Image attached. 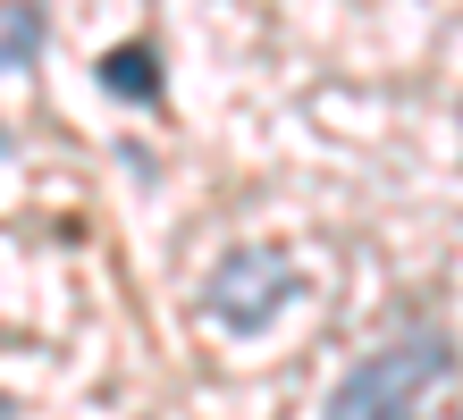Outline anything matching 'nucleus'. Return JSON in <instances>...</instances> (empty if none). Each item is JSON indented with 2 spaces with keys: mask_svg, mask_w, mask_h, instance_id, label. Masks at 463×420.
I'll return each mask as SVG.
<instances>
[{
  "mask_svg": "<svg viewBox=\"0 0 463 420\" xmlns=\"http://www.w3.org/2000/svg\"><path fill=\"white\" fill-rule=\"evenodd\" d=\"M295 294H304V269H295L279 244H236L228 261L211 269V294H203V303H211V320H220V328L261 336Z\"/></svg>",
  "mask_w": 463,
  "mask_h": 420,
  "instance_id": "1",
  "label": "nucleus"
},
{
  "mask_svg": "<svg viewBox=\"0 0 463 420\" xmlns=\"http://www.w3.org/2000/svg\"><path fill=\"white\" fill-rule=\"evenodd\" d=\"M439 370H447V336H396L329 396V420H396V412H413V396Z\"/></svg>",
  "mask_w": 463,
  "mask_h": 420,
  "instance_id": "2",
  "label": "nucleus"
},
{
  "mask_svg": "<svg viewBox=\"0 0 463 420\" xmlns=\"http://www.w3.org/2000/svg\"><path fill=\"white\" fill-rule=\"evenodd\" d=\"M101 84L127 101H160V60H152V42H135V51H110L101 60Z\"/></svg>",
  "mask_w": 463,
  "mask_h": 420,
  "instance_id": "3",
  "label": "nucleus"
},
{
  "mask_svg": "<svg viewBox=\"0 0 463 420\" xmlns=\"http://www.w3.org/2000/svg\"><path fill=\"white\" fill-rule=\"evenodd\" d=\"M396 420H421V412H396Z\"/></svg>",
  "mask_w": 463,
  "mask_h": 420,
  "instance_id": "4",
  "label": "nucleus"
}]
</instances>
